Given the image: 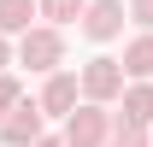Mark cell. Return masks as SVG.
Wrapping results in <instances>:
<instances>
[{
	"label": "cell",
	"instance_id": "obj_1",
	"mask_svg": "<svg viewBox=\"0 0 153 147\" xmlns=\"http://www.w3.org/2000/svg\"><path fill=\"white\" fill-rule=\"evenodd\" d=\"M18 65H24V71H36V76L59 71V65H65V30L47 24V18L30 24V30L18 36Z\"/></svg>",
	"mask_w": 153,
	"mask_h": 147
},
{
	"label": "cell",
	"instance_id": "obj_2",
	"mask_svg": "<svg viewBox=\"0 0 153 147\" xmlns=\"http://www.w3.org/2000/svg\"><path fill=\"white\" fill-rule=\"evenodd\" d=\"M71 147H106V135H112V112L100 106V100H76L71 112H65V129H59Z\"/></svg>",
	"mask_w": 153,
	"mask_h": 147
},
{
	"label": "cell",
	"instance_id": "obj_3",
	"mask_svg": "<svg viewBox=\"0 0 153 147\" xmlns=\"http://www.w3.org/2000/svg\"><path fill=\"white\" fill-rule=\"evenodd\" d=\"M124 82H130V71H124V59H112V53H94L82 65V100L112 106V100H124Z\"/></svg>",
	"mask_w": 153,
	"mask_h": 147
},
{
	"label": "cell",
	"instance_id": "obj_4",
	"mask_svg": "<svg viewBox=\"0 0 153 147\" xmlns=\"http://www.w3.org/2000/svg\"><path fill=\"white\" fill-rule=\"evenodd\" d=\"M41 135H47V112H41V100H18V106L0 118V141H6V147H36Z\"/></svg>",
	"mask_w": 153,
	"mask_h": 147
},
{
	"label": "cell",
	"instance_id": "obj_5",
	"mask_svg": "<svg viewBox=\"0 0 153 147\" xmlns=\"http://www.w3.org/2000/svg\"><path fill=\"white\" fill-rule=\"evenodd\" d=\"M124 18H130L124 0H88L82 18H76V30H82L88 41H118V36H124Z\"/></svg>",
	"mask_w": 153,
	"mask_h": 147
},
{
	"label": "cell",
	"instance_id": "obj_6",
	"mask_svg": "<svg viewBox=\"0 0 153 147\" xmlns=\"http://www.w3.org/2000/svg\"><path fill=\"white\" fill-rule=\"evenodd\" d=\"M36 100H41V112H47V118H65V112L82 100V71H65V65H59V71H47V82H41Z\"/></svg>",
	"mask_w": 153,
	"mask_h": 147
},
{
	"label": "cell",
	"instance_id": "obj_7",
	"mask_svg": "<svg viewBox=\"0 0 153 147\" xmlns=\"http://www.w3.org/2000/svg\"><path fill=\"white\" fill-rule=\"evenodd\" d=\"M118 106L130 112L135 124H147V129H153V76H130V82H124V100H118Z\"/></svg>",
	"mask_w": 153,
	"mask_h": 147
},
{
	"label": "cell",
	"instance_id": "obj_8",
	"mask_svg": "<svg viewBox=\"0 0 153 147\" xmlns=\"http://www.w3.org/2000/svg\"><path fill=\"white\" fill-rule=\"evenodd\" d=\"M36 18H41V0H0V30L6 36H24Z\"/></svg>",
	"mask_w": 153,
	"mask_h": 147
},
{
	"label": "cell",
	"instance_id": "obj_9",
	"mask_svg": "<svg viewBox=\"0 0 153 147\" xmlns=\"http://www.w3.org/2000/svg\"><path fill=\"white\" fill-rule=\"evenodd\" d=\"M124 71L130 76H153V30H141V36L124 41Z\"/></svg>",
	"mask_w": 153,
	"mask_h": 147
},
{
	"label": "cell",
	"instance_id": "obj_10",
	"mask_svg": "<svg viewBox=\"0 0 153 147\" xmlns=\"http://www.w3.org/2000/svg\"><path fill=\"white\" fill-rule=\"evenodd\" d=\"M106 147H147V124H135L130 112H112V135Z\"/></svg>",
	"mask_w": 153,
	"mask_h": 147
},
{
	"label": "cell",
	"instance_id": "obj_11",
	"mask_svg": "<svg viewBox=\"0 0 153 147\" xmlns=\"http://www.w3.org/2000/svg\"><path fill=\"white\" fill-rule=\"evenodd\" d=\"M82 6H88V0H41V18L65 30V24H76V18H82Z\"/></svg>",
	"mask_w": 153,
	"mask_h": 147
},
{
	"label": "cell",
	"instance_id": "obj_12",
	"mask_svg": "<svg viewBox=\"0 0 153 147\" xmlns=\"http://www.w3.org/2000/svg\"><path fill=\"white\" fill-rule=\"evenodd\" d=\"M18 100H24V82H18L12 71H0V118H6V112L18 106Z\"/></svg>",
	"mask_w": 153,
	"mask_h": 147
},
{
	"label": "cell",
	"instance_id": "obj_13",
	"mask_svg": "<svg viewBox=\"0 0 153 147\" xmlns=\"http://www.w3.org/2000/svg\"><path fill=\"white\" fill-rule=\"evenodd\" d=\"M130 18L141 24V30H153V0H130Z\"/></svg>",
	"mask_w": 153,
	"mask_h": 147
},
{
	"label": "cell",
	"instance_id": "obj_14",
	"mask_svg": "<svg viewBox=\"0 0 153 147\" xmlns=\"http://www.w3.org/2000/svg\"><path fill=\"white\" fill-rule=\"evenodd\" d=\"M12 59H18V47H12V36L0 30V71H12Z\"/></svg>",
	"mask_w": 153,
	"mask_h": 147
},
{
	"label": "cell",
	"instance_id": "obj_15",
	"mask_svg": "<svg viewBox=\"0 0 153 147\" xmlns=\"http://www.w3.org/2000/svg\"><path fill=\"white\" fill-rule=\"evenodd\" d=\"M36 147H71V141H65V135H41Z\"/></svg>",
	"mask_w": 153,
	"mask_h": 147
},
{
	"label": "cell",
	"instance_id": "obj_16",
	"mask_svg": "<svg viewBox=\"0 0 153 147\" xmlns=\"http://www.w3.org/2000/svg\"><path fill=\"white\" fill-rule=\"evenodd\" d=\"M147 147H153V129H147Z\"/></svg>",
	"mask_w": 153,
	"mask_h": 147
},
{
	"label": "cell",
	"instance_id": "obj_17",
	"mask_svg": "<svg viewBox=\"0 0 153 147\" xmlns=\"http://www.w3.org/2000/svg\"><path fill=\"white\" fill-rule=\"evenodd\" d=\"M0 147H6V141H0Z\"/></svg>",
	"mask_w": 153,
	"mask_h": 147
}]
</instances>
